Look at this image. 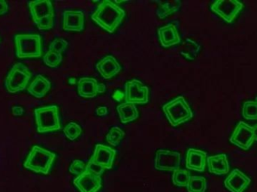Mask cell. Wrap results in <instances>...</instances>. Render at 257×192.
I'll use <instances>...</instances> for the list:
<instances>
[{
    "label": "cell",
    "mask_w": 257,
    "mask_h": 192,
    "mask_svg": "<svg viewBox=\"0 0 257 192\" xmlns=\"http://www.w3.org/2000/svg\"><path fill=\"white\" fill-rule=\"evenodd\" d=\"M186 188L188 192H205L208 182L204 176H191Z\"/></svg>",
    "instance_id": "cell-25"
},
{
    "label": "cell",
    "mask_w": 257,
    "mask_h": 192,
    "mask_svg": "<svg viewBox=\"0 0 257 192\" xmlns=\"http://www.w3.org/2000/svg\"><path fill=\"white\" fill-rule=\"evenodd\" d=\"M190 177V173L187 169H178L173 172L172 182L175 186L187 187Z\"/></svg>",
    "instance_id": "cell-26"
},
{
    "label": "cell",
    "mask_w": 257,
    "mask_h": 192,
    "mask_svg": "<svg viewBox=\"0 0 257 192\" xmlns=\"http://www.w3.org/2000/svg\"><path fill=\"white\" fill-rule=\"evenodd\" d=\"M181 2L179 0L159 2V8L157 10V17L160 19H165L178 12L181 9Z\"/></svg>",
    "instance_id": "cell-23"
},
{
    "label": "cell",
    "mask_w": 257,
    "mask_h": 192,
    "mask_svg": "<svg viewBox=\"0 0 257 192\" xmlns=\"http://www.w3.org/2000/svg\"><path fill=\"white\" fill-rule=\"evenodd\" d=\"M106 87L93 78L84 77L78 81V93L84 98H93L105 93Z\"/></svg>",
    "instance_id": "cell-14"
},
{
    "label": "cell",
    "mask_w": 257,
    "mask_h": 192,
    "mask_svg": "<svg viewBox=\"0 0 257 192\" xmlns=\"http://www.w3.org/2000/svg\"><path fill=\"white\" fill-rule=\"evenodd\" d=\"M57 155L45 148L34 146L27 155L24 167L36 173L49 174Z\"/></svg>",
    "instance_id": "cell-3"
},
{
    "label": "cell",
    "mask_w": 257,
    "mask_h": 192,
    "mask_svg": "<svg viewBox=\"0 0 257 192\" xmlns=\"http://www.w3.org/2000/svg\"><path fill=\"white\" fill-rule=\"evenodd\" d=\"M181 155L179 152L160 149L156 152L154 167L160 171L174 172L180 169Z\"/></svg>",
    "instance_id": "cell-9"
},
{
    "label": "cell",
    "mask_w": 257,
    "mask_h": 192,
    "mask_svg": "<svg viewBox=\"0 0 257 192\" xmlns=\"http://www.w3.org/2000/svg\"><path fill=\"white\" fill-rule=\"evenodd\" d=\"M166 119L172 127L179 126L193 117V112L184 96H180L162 107Z\"/></svg>",
    "instance_id": "cell-5"
},
{
    "label": "cell",
    "mask_w": 257,
    "mask_h": 192,
    "mask_svg": "<svg viewBox=\"0 0 257 192\" xmlns=\"http://www.w3.org/2000/svg\"><path fill=\"white\" fill-rule=\"evenodd\" d=\"M125 101L134 104H146L149 101V88L137 79L125 84Z\"/></svg>",
    "instance_id": "cell-12"
},
{
    "label": "cell",
    "mask_w": 257,
    "mask_h": 192,
    "mask_svg": "<svg viewBox=\"0 0 257 192\" xmlns=\"http://www.w3.org/2000/svg\"><path fill=\"white\" fill-rule=\"evenodd\" d=\"M73 185L80 192H98L102 188V177L96 172L86 169L82 174L73 179Z\"/></svg>",
    "instance_id": "cell-13"
},
{
    "label": "cell",
    "mask_w": 257,
    "mask_h": 192,
    "mask_svg": "<svg viewBox=\"0 0 257 192\" xmlns=\"http://www.w3.org/2000/svg\"><path fill=\"white\" fill-rule=\"evenodd\" d=\"M244 9V4L236 0H217L211 6V10L224 20L232 24L238 14Z\"/></svg>",
    "instance_id": "cell-10"
},
{
    "label": "cell",
    "mask_w": 257,
    "mask_h": 192,
    "mask_svg": "<svg viewBox=\"0 0 257 192\" xmlns=\"http://www.w3.org/2000/svg\"><path fill=\"white\" fill-rule=\"evenodd\" d=\"M125 17L124 9L113 2L104 0L98 5L91 19L102 30L111 34L121 25Z\"/></svg>",
    "instance_id": "cell-1"
},
{
    "label": "cell",
    "mask_w": 257,
    "mask_h": 192,
    "mask_svg": "<svg viewBox=\"0 0 257 192\" xmlns=\"http://www.w3.org/2000/svg\"><path fill=\"white\" fill-rule=\"evenodd\" d=\"M43 62L48 67L55 69L63 62V55L54 51H48L44 55Z\"/></svg>",
    "instance_id": "cell-29"
},
{
    "label": "cell",
    "mask_w": 257,
    "mask_h": 192,
    "mask_svg": "<svg viewBox=\"0 0 257 192\" xmlns=\"http://www.w3.org/2000/svg\"><path fill=\"white\" fill-rule=\"evenodd\" d=\"M200 50L201 46L199 44L192 39H187L183 42L180 54L187 60L193 61L197 57Z\"/></svg>",
    "instance_id": "cell-24"
},
{
    "label": "cell",
    "mask_w": 257,
    "mask_h": 192,
    "mask_svg": "<svg viewBox=\"0 0 257 192\" xmlns=\"http://www.w3.org/2000/svg\"><path fill=\"white\" fill-rule=\"evenodd\" d=\"M87 169V164L81 160H74L69 168V173L77 176L82 174Z\"/></svg>",
    "instance_id": "cell-32"
},
{
    "label": "cell",
    "mask_w": 257,
    "mask_h": 192,
    "mask_svg": "<svg viewBox=\"0 0 257 192\" xmlns=\"http://www.w3.org/2000/svg\"><path fill=\"white\" fill-rule=\"evenodd\" d=\"M96 70L104 79L110 80L120 73L122 66L115 57L108 55L96 63Z\"/></svg>",
    "instance_id": "cell-17"
},
{
    "label": "cell",
    "mask_w": 257,
    "mask_h": 192,
    "mask_svg": "<svg viewBox=\"0 0 257 192\" xmlns=\"http://www.w3.org/2000/svg\"><path fill=\"white\" fill-rule=\"evenodd\" d=\"M75 78H70V79L69 80V84H71V85H74V84H75Z\"/></svg>",
    "instance_id": "cell-37"
},
{
    "label": "cell",
    "mask_w": 257,
    "mask_h": 192,
    "mask_svg": "<svg viewBox=\"0 0 257 192\" xmlns=\"http://www.w3.org/2000/svg\"><path fill=\"white\" fill-rule=\"evenodd\" d=\"M63 133H64L66 138L74 141L82 134V128L76 122H69L63 128Z\"/></svg>",
    "instance_id": "cell-30"
},
{
    "label": "cell",
    "mask_w": 257,
    "mask_h": 192,
    "mask_svg": "<svg viewBox=\"0 0 257 192\" xmlns=\"http://www.w3.org/2000/svg\"><path fill=\"white\" fill-rule=\"evenodd\" d=\"M125 137V132L118 126H114L110 129L106 135V140L112 146H117Z\"/></svg>",
    "instance_id": "cell-28"
},
{
    "label": "cell",
    "mask_w": 257,
    "mask_h": 192,
    "mask_svg": "<svg viewBox=\"0 0 257 192\" xmlns=\"http://www.w3.org/2000/svg\"><path fill=\"white\" fill-rule=\"evenodd\" d=\"M157 35L163 48H170L181 44V39L179 32L176 26L174 24H169L160 27L157 30Z\"/></svg>",
    "instance_id": "cell-19"
},
{
    "label": "cell",
    "mask_w": 257,
    "mask_h": 192,
    "mask_svg": "<svg viewBox=\"0 0 257 192\" xmlns=\"http://www.w3.org/2000/svg\"><path fill=\"white\" fill-rule=\"evenodd\" d=\"M108 108L105 106H100V107H98L96 110V113L97 116H106L108 114Z\"/></svg>",
    "instance_id": "cell-35"
},
{
    "label": "cell",
    "mask_w": 257,
    "mask_h": 192,
    "mask_svg": "<svg viewBox=\"0 0 257 192\" xmlns=\"http://www.w3.org/2000/svg\"><path fill=\"white\" fill-rule=\"evenodd\" d=\"M251 182V179L238 169H234L224 180V186L230 192H244Z\"/></svg>",
    "instance_id": "cell-16"
},
{
    "label": "cell",
    "mask_w": 257,
    "mask_h": 192,
    "mask_svg": "<svg viewBox=\"0 0 257 192\" xmlns=\"http://www.w3.org/2000/svg\"><path fill=\"white\" fill-rule=\"evenodd\" d=\"M242 116L246 120H257V96L253 101L250 100L244 103Z\"/></svg>",
    "instance_id": "cell-27"
},
{
    "label": "cell",
    "mask_w": 257,
    "mask_h": 192,
    "mask_svg": "<svg viewBox=\"0 0 257 192\" xmlns=\"http://www.w3.org/2000/svg\"><path fill=\"white\" fill-rule=\"evenodd\" d=\"M35 120L39 134L53 132L62 128L58 106L48 105L35 109Z\"/></svg>",
    "instance_id": "cell-6"
},
{
    "label": "cell",
    "mask_w": 257,
    "mask_h": 192,
    "mask_svg": "<svg viewBox=\"0 0 257 192\" xmlns=\"http://www.w3.org/2000/svg\"><path fill=\"white\" fill-rule=\"evenodd\" d=\"M68 45H69V43L67 41L65 40L64 39H61V38H57L50 44L48 51H54V52L62 54L66 51Z\"/></svg>",
    "instance_id": "cell-31"
},
{
    "label": "cell",
    "mask_w": 257,
    "mask_h": 192,
    "mask_svg": "<svg viewBox=\"0 0 257 192\" xmlns=\"http://www.w3.org/2000/svg\"><path fill=\"white\" fill-rule=\"evenodd\" d=\"M51 88V83L46 77L38 75L27 88V93L36 98H42Z\"/></svg>",
    "instance_id": "cell-21"
},
{
    "label": "cell",
    "mask_w": 257,
    "mask_h": 192,
    "mask_svg": "<svg viewBox=\"0 0 257 192\" xmlns=\"http://www.w3.org/2000/svg\"><path fill=\"white\" fill-rule=\"evenodd\" d=\"M255 141L253 127L244 122H238L232 132L229 142L243 150H248Z\"/></svg>",
    "instance_id": "cell-11"
},
{
    "label": "cell",
    "mask_w": 257,
    "mask_h": 192,
    "mask_svg": "<svg viewBox=\"0 0 257 192\" xmlns=\"http://www.w3.org/2000/svg\"><path fill=\"white\" fill-rule=\"evenodd\" d=\"M14 116H21L24 113V109L21 106H15L12 109Z\"/></svg>",
    "instance_id": "cell-34"
},
{
    "label": "cell",
    "mask_w": 257,
    "mask_h": 192,
    "mask_svg": "<svg viewBox=\"0 0 257 192\" xmlns=\"http://www.w3.org/2000/svg\"><path fill=\"white\" fill-rule=\"evenodd\" d=\"M9 5L8 2L0 0V16L6 15L9 12Z\"/></svg>",
    "instance_id": "cell-33"
},
{
    "label": "cell",
    "mask_w": 257,
    "mask_h": 192,
    "mask_svg": "<svg viewBox=\"0 0 257 192\" xmlns=\"http://www.w3.org/2000/svg\"><path fill=\"white\" fill-rule=\"evenodd\" d=\"M208 154L201 149L190 148L186 155V168L197 172H204L207 164Z\"/></svg>",
    "instance_id": "cell-18"
},
{
    "label": "cell",
    "mask_w": 257,
    "mask_h": 192,
    "mask_svg": "<svg viewBox=\"0 0 257 192\" xmlns=\"http://www.w3.org/2000/svg\"><path fill=\"white\" fill-rule=\"evenodd\" d=\"M117 151L110 146L97 144L94 152L87 164V169L102 176L105 170L112 168Z\"/></svg>",
    "instance_id": "cell-8"
},
{
    "label": "cell",
    "mask_w": 257,
    "mask_h": 192,
    "mask_svg": "<svg viewBox=\"0 0 257 192\" xmlns=\"http://www.w3.org/2000/svg\"><path fill=\"white\" fill-rule=\"evenodd\" d=\"M0 43H1V37H0Z\"/></svg>",
    "instance_id": "cell-38"
},
{
    "label": "cell",
    "mask_w": 257,
    "mask_h": 192,
    "mask_svg": "<svg viewBox=\"0 0 257 192\" xmlns=\"http://www.w3.org/2000/svg\"><path fill=\"white\" fill-rule=\"evenodd\" d=\"M253 133H254L255 141H257V123L253 125Z\"/></svg>",
    "instance_id": "cell-36"
},
{
    "label": "cell",
    "mask_w": 257,
    "mask_h": 192,
    "mask_svg": "<svg viewBox=\"0 0 257 192\" xmlns=\"http://www.w3.org/2000/svg\"><path fill=\"white\" fill-rule=\"evenodd\" d=\"M15 54L19 59L39 58L43 55V39L35 33L17 34L14 37Z\"/></svg>",
    "instance_id": "cell-2"
},
{
    "label": "cell",
    "mask_w": 257,
    "mask_h": 192,
    "mask_svg": "<svg viewBox=\"0 0 257 192\" xmlns=\"http://www.w3.org/2000/svg\"><path fill=\"white\" fill-rule=\"evenodd\" d=\"M85 16L78 10H66L63 12V30L64 31L81 33L84 30Z\"/></svg>",
    "instance_id": "cell-15"
},
{
    "label": "cell",
    "mask_w": 257,
    "mask_h": 192,
    "mask_svg": "<svg viewBox=\"0 0 257 192\" xmlns=\"http://www.w3.org/2000/svg\"><path fill=\"white\" fill-rule=\"evenodd\" d=\"M33 74L24 63H16L8 72L5 79V88L11 94L24 91L31 81Z\"/></svg>",
    "instance_id": "cell-7"
},
{
    "label": "cell",
    "mask_w": 257,
    "mask_h": 192,
    "mask_svg": "<svg viewBox=\"0 0 257 192\" xmlns=\"http://www.w3.org/2000/svg\"><path fill=\"white\" fill-rule=\"evenodd\" d=\"M27 4L33 23L39 30H51L54 28L55 12L51 1L36 0L29 1Z\"/></svg>",
    "instance_id": "cell-4"
},
{
    "label": "cell",
    "mask_w": 257,
    "mask_h": 192,
    "mask_svg": "<svg viewBox=\"0 0 257 192\" xmlns=\"http://www.w3.org/2000/svg\"><path fill=\"white\" fill-rule=\"evenodd\" d=\"M119 118L122 124H127L136 120L139 118V113L136 104L132 103H122L117 107Z\"/></svg>",
    "instance_id": "cell-22"
},
{
    "label": "cell",
    "mask_w": 257,
    "mask_h": 192,
    "mask_svg": "<svg viewBox=\"0 0 257 192\" xmlns=\"http://www.w3.org/2000/svg\"><path fill=\"white\" fill-rule=\"evenodd\" d=\"M207 164L208 171L217 176L227 174L230 169L227 155L223 153L208 156Z\"/></svg>",
    "instance_id": "cell-20"
}]
</instances>
